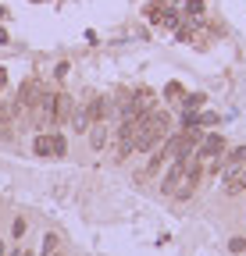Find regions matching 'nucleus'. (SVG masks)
I'll return each mask as SVG.
<instances>
[{"instance_id": "1a4fd4ad", "label": "nucleus", "mask_w": 246, "mask_h": 256, "mask_svg": "<svg viewBox=\"0 0 246 256\" xmlns=\"http://www.w3.org/2000/svg\"><path fill=\"white\" fill-rule=\"evenodd\" d=\"M89 104V118L93 121H107V114H111V100L107 96H93V100H86Z\"/></svg>"}, {"instance_id": "9b49d317", "label": "nucleus", "mask_w": 246, "mask_h": 256, "mask_svg": "<svg viewBox=\"0 0 246 256\" xmlns=\"http://www.w3.org/2000/svg\"><path fill=\"white\" fill-rule=\"evenodd\" d=\"M225 164H246V146H235L228 156H221V168Z\"/></svg>"}, {"instance_id": "9d476101", "label": "nucleus", "mask_w": 246, "mask_h": 256, "mask_svg": "<svg viewBox=\"0 0 246 256\" xmlns=\"http://www.w3.org/2000/svg\"><path fill=\"white\" fill-rule=\"evenodd\" d=\"M18 110H22V104H18V100H11V104H8V100H0V121H11Z\"/></svg>"}, {"instance_id": "a211bd4d", "label": "nucleus", "mask_w": 246, "mask_h": 256, "mask_svg": "<svg viewBox=\"0 0 246 256\" xmlns=\"http://www.w3.org/2000/svg\"><path fill=\"white\" fill-rule=\"evenodd\" d=\"M11 235H15V238H22V235H25V220H22V217H15V224H11Z\"/></svg>"}, {"instance_id": "20e7f679", "label": "nucleus", "mask_w": 246, "mask_h": 256, "mask_svg": "<svg viewBox=\"0 0 246 256\" xmlns=\"http://www.w3.org/2000/svg\"><path fill=\"white\" fill-rule=\"evenodd\" d=\"M43 96H47V89H43L40 78H25V82L18 86V104H22V107H33V110H36Z\"/></svg>"}, {"instance_id": "ddd939ff", "label": "nucleus", "mask_w": 246, "mask_h": 256, "mask_svg": "<svg viewBox=\"0 0 246 256\" xmlns=\"http://www.w3.org/2000/svg\"><path fill=\"white\" fill-rule=\"evenodd\" d=\"M186 14H189V22H200L203 18V0H186Z\"/></svg>"}, {"instance_id": "39448f33", "label": "nucleus", "mask_w": 246, "mask_h": 256, "mask_svg": "<svg viewBox=\"0 0 246 256\" xmlns=\"http://www.w3.org/2000/svg\"><path fill=\"white\" fill-rule=\"evenodd\" d=\"M225 192L228 196H239V192L246 188V164H225Z\"/></svg>"}, {"instance_id": "aec40b11", "label": "nucleus", "mask_w": 246, "mask_h": 256, "mask_svg": "<svg viewBox=\"0 0 246 256\" xmlns=\"http://www.w3.org/2000/svg\"><path fill=\"white\" fill-rule=\"evenodd\" d=\"M0 256H8V246H4V242H0Z\"/></svg>"}, {"instance_id": "f3484780", "label": "nucleus", "mask_w": 246, "mask_h": 256, "mask_svg": "<svg viewBox=\"0 0 246 256\" xmlns=\"http://www.w3.org/2000/svg\"><path fill=\"white\" fill-rule=\"evenodd\" d=\"M228 249H232V252H246V238H242V235L228 238Z\"/></svg>"}, {"instance_id": "f8f14e48", "label": "nucleus", "mask_w": 246, "mask_h": 256, "mask_svg": "<svg viewBox=\"0 0 246 256\" xmlns=\"http://www.w3.org/2000/svg\"><path fill=\"white\" fill-rule=\"evenodd\" d=\"M65 153H68L65 136H50V156H65Z\"/></svg>"}, {"instance_id": "6ab92c4d", "label": "nucleus", "mask_w": 246, "mask_h": 256, "mask_svg": "<svg viewBox=\"0 0 246 256\" xmlns=\"http://www.w3.org/2000/svg\"><path fill=\"white\" fill-rule=\"evenodd\" d=\"M164 96H186V92H182L178 82H171V86H164Z\"/></svg>"}, {"instance_id": "423d86ee", "label": "nucleus", "mask_w": 246, "mask_h": 256, "mask_svg": "<svg viewBox=\"0 0 246 256\" xmlns=\"http://www.w3.org/2000/svg\"><path fill=\"white\" fill-rule=\"evenodd\" d=\"M200 160H214V156H221L225 153V139L221 136H207V139H200V146L193 150Z\"/></svg>"}, {"instance_id": "f257e3e1", "label": "nucleus", "mask_w": 246, "mask_h": 256, "mask_svg": "<svg viewBox=\"0 0 246 256\" xmlns=\"http://www.w3.org/2000/svg\"><path fill=\"white\" fill-rule=\"evenodd\" d=\"M168 128H171L168 114L146 110V114L139 118V124H136V136H132V150H136V153H150L153 146H157V142H161V139L168 136Z\"/></svg>"}, {"instance_id": "412c9836", "label": "nucleus", "mask_w": 246, "mask_h": 256, "mask_svg": "<svg viewBox=\"0 0 246 256\" xmlns=\"http://www.w3.org/2000/svg\"><path fill=\"white\" fill-rule=\"evenodd\" d=\"M50 256H61V252H50Z\"/></svg>"}, {"instance_id": "dca6fc26", "label": "nucleus", "mask_w": 246, "mask_h": 256, "mask_svg": "<svg viewBox=\"0 0 246 256\" xmlns=\"http://www.w3.org/2000/svg\"><path fill=\"white\" fill-rule=\"evenodd\" d=\"M57 246H61V238L50 232V235H43V256H50V252H57Z\"/></svg>"}, {"instance_id": "7ed1b4c3", "label": "nucleus", "mask_w": 246, "mask_h": 256, "mask_svg": "<svg viewBox=\"0 0 246 256\" xmlns=\"http://www.w3.org/2000/svg\"><path fill=\"white\" fill-rule=\"evenodd\" d=\"M72 110H75V100L68 92H50V124H68Z\"/></svg>"}, {"instance_id": "2eb2a0df", "label": "nucleus", "mask_w": 246, "mask_h": 256, "mask_svg": "<svg viewBox=\"0 0 246 256\" xmlns=\"http://www.w3.org/2000/svg\"><path fill=\"white\" fill-rule=\"evenodd\" d=\"M33 150H36V156H50V136H36Z\"/></svg>"}, {"instance_id": "f03ea898", "label": "nucleus", "mask_w": 246, "mask_h": 256, "mask_svg": "<svg viewBox=\"0 0 246 256\" xmlns=\"http://www.w3.org/2000/svg\"><path fill=\"white\" fill-rule=\"evenodd\" d=\"M196 160V153L193 150H186V142H182V153L175 156V164L168 168V174L161 178V192L164 196H175V188L182 185V178H186V171H189V164Z\"/></svg>"}, {"instance_id": "4468645a", "label": "nucleus", "mask_w": 246, "mask_h": 256, "mask_svg": "<svg viewBox=\"0 0 246 256\" xmlns=\"http://www.w3.org/2000/svg\"><path fill=\"white\" fill-rule=\"evenodd\" d=\"M203 100H207V96H203V92H193V96H182V100H178V104H182V107H186V110H196V107H203Z\"/></svg>"}, {"instance_id": "0eeeda50", "label": "nucleus", "mask_w": 246, "mask_h": 256, "mask_svg": "<svg viewBox=\"0 0 246 256\" xmlns=\"http://www.w3.org/2000/svg\"><path fill=\"white\" fill-rule=\"evenodd\" d=\"M68 124L75 128L79 136H82V132H89V124H93V118H89V104H75V110H72Z\"/></svg>"}, {"instance_id": "6e6552de", "label": "nucleus", "mask_w": 246, "mask_h": 256, "mask_svg": "<svg viewBox=\"0 0 246 256\" xmlns=\"http://www.w3.org/2000/svg\"><path fill=\"white\" fill-rule=\"evenodd\" d=\"M107 139H111L107 121H93V124H89V146H93V150H104V146H107Z\"/></svg>"}]
</instances>
